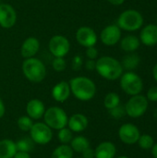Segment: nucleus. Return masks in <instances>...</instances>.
<instances>
[{"label": "nucleus", "instance_id": "14", "mask_svg": "<svg viewBox=\"0 0 157 158\" xmlns=\"http://www.w3.org/2000/svg\"><path fill=\"white\" fill-rule=\"evenodd\" d=\"M40 49V42L35 37H28L24 40L20 47V55L22 57L31 58L38 53Z\"/></svg>", "mask_w": 157, "mask_h": 158}, {"label": "nucleus", "instance_id": "33", "mask_svg": "<svg viewBox=\"0 0 157 158\" xmlns=\"http://www.w3.org/2000/svg\"><path fill=\"white\" fill-rule=\"evenodd\" d=\"M86 56L88 59L95 60L98 57V50L95 48V46H91L86 49Z\"/></svg>", "mask_w": 157, "mask_h": 158}, {"label": "nucleus", "instance_id": "19", "mask_svg": "<svg viewBox=\"0 0 157 158\" xmlns=\"http://www.w3.org/2000/svg\"><path fill=\"white\" fill-rule=\"evenodd\" d=\"M116 153L117 148L113 143L103 142L94 150V158H114Z\"/></svg>", "mask_w": 157, "mask_h": 158}, {"label": "nucleus", "instance_id": "8", "mask_svg": "<svg viewBox=\"0 0 157 158\" xmlns=\"http://www.w3.org/2000/svg\"><path fill=\"white\" fill-rule=\"evenodd\" d=\"M30 133L31 138L34 142V143L40 145H45L49 143L53 138L51 128L43 122H37L33 124L30 131Z\"/></svg>", "mask_w": 157, "mask_h": 158}, {"label": "nucleus", "instance_id": "36", "mask_svg": "<svg viewBox=\"0 0 157 158\" xmlns=\"http://www.w3.org/2000/svg\"><path fill=\"white\" fill-rule=\"evenodd\" d=\"M95 64H96V60L88 59L86 61V63H85L86 69H88V70H93V69H95Z\"/></svg>", "mask_w": 157, "mask_h": 158}, {"label": "nucleus", "instance_id": "12", "mask_svg": "<svg viewBox=\"0 0 157 158\" xmlns=\"http://www.w3.org/2000/svg\"><path fill=\"white\" fill-rule=\"evenodd\" d=\"M17 22V12L15 8L6 3L0 4V26L4 29L12 28Z\"/></svg>", "mask_w": 157, "mask_h": 158}, {"label": "nucleus", "instance_id": "22", "mask_svg": "<svg viewBox=\"0 0 157 158\" xmlns=\"http://www.w3.org/2000/svg\"><path fill=\"white\" fill-rule=\"evenodd\" d=\"M140 62H141L140 56H138L137 54H134V53H130L124 56L121 65H122L123 69H126L128 70H132L139 66Z\"/></svg>", "mask_w": 157, "mask_h": 158}, {"label": "nucleus", "instance_id": "29", "mask_svg": "<svg viewBox=\"0 0 157 158\" xmlns=\"http://www.w3.org/2000/svg\"><path fill=\"white\" fill-rule=\"evenodd\" d=\"M32 125V119L28 116H22L18 119V127L22 131H30Z\"/></svg>", "mask_w": 157, "mask_h": 158}, {"label": "nucleus", "instance_id": "26", "mask_svg": "<svg viewBox=\"0 0 157 158\" xmlns=\"http://www.w3.org/2000/svg\"><path fill=\"white\" fill-rule=\"evenodd\" d=\"M104 105L106 109L110 110L118 105H120V98L119 95L116 93H109L105 95L104 100Z\"/></svg>", "mask_w": 157, "mask_h": 158}, {"label": "nucleus", "instance_id": "3", "mask_svg": "<svg viewBox=\"0 0 157 158\" xmlns=\"http://www.w3.org/2000/svg\"><path fill=\"white\" fill-rule=\"evenodd\" d=\"M21 69L26 79L34 83L43 81L46 76V68L44 64L36 57L26 58L22 63Z\"/></svg>", "mask_w": 157, "mask_h": 158}, {"label": "nucleus", "instance_id": "9", "mask_svg": "<svg viewBox=\"0 0 157 158\" xmlns=\"http://www.w3.org/2000/svg\"><path fill=\"white\" fill-rule=\"evenodd\" d=\"M48 48L55 57H64L70 50V43L65 36L57 34L50 39Z\"/></svg>", "mask_w": 157, "mask_h": 158}, {"label": "nucleus", "instance_id": "24", "mask_svg": "<svg viewBox=\"0 0 157 158\" xmlns=\"http://www.w3.org/2000/svg\"><path fill=\"white\" fill-rule=\"evenodd\" d=\"M73 150L68 144H62L56 147L53 154L52 158H73Z\"/></svg>", "mask_w": 157, "mask_h": 158}, {"label": "nucleus", "instance_id": "30", "mask_svg": "<svg viewBox=\"0 0 157 158\" xmlns=\"http://www.w3.org/2000/svg\"><path fill=\"white\" fill-rule=\"evenodd\" d=\"M52 66L56 71L61 72L66 69L67 63H66V60L64 59V57H55L52 62Z\"/></svg>", "mask_w": 157, "mask_h": 158}, {"label": "nucleus", "instance_id": "13", "mask_svg": "<svg viewBox=\"0 0 157 158\" xmlns=\"http://www.w3.org/2000/svg\"><path fill=\"white\" fill-rule=\"evenodd\" d=\"M118 136L122 143L126 144H134L138 143L141 133L138 127H136L133 124L127 123V124H123L119 128Z\"/></svg>", "mask_w": 157, "mask_h": 158}, {"label": "nucleus", "instance_id": "16", "mask_svg": "<svg viewBox=\"0 0 157 158\" xmlns=\"http://www.w3.org/2000/svg\"><path fill=\"white\" fill-rule=\"evenodd\" d=\"M70 94L71 92L69 83H68L65 81H59L52 89V97L59 103H64L65 101H67Z\"/></svg>", "mask_w": 157, "mask_h": 158}, {"label": "nucleus", "instance_id": "7", "mask_svg": "<svg viewBox=\"0 0 157 158\" xmlns=\"http://www.w3.org/2000/svg\"><path fill=\"white\" fill-rule=\"evenodd\" d=\"M148 108V100L142 94L133 95L125 106V111L128 116L133 118H141L145 114Z\"/></svg>", "mask_w": 157, "mask_h": 158}, {"label": "nucleus", "instance_id": "23", "mask_svg": "<svg viewBox=\"0 0 157 158\" xmlns=\"http://www.w3.org/2000/svg\"><path fill=\"white\" fill-rule=\"evenodd\" d=\"M70 147L73 151L81 154L84 150L90 147V143L87 138L83 136H78L72 139V141L70 142Z\"/></svg>", "mask_w": 157, "mask_h": 158}, {"label": "nucleus", "instance_id": "32", "mask_svg": "<svg viewBox=\"0 0 157 158\" xmlns=\"http://www.w3.org/2000/svg\"><path fill=\"white\" fill-rule=\"evenodd\" d=\"M83 64V58L81 55H76L71 62V66H72V69L73 70H80L81 68L82 67Z\"/></svg>", "mask_w": 157, "mask_h": 158}, {"label": "nucleus", "instance_id": "34", "mask_svg": "<svg viewBox=\"0 0 157 158\" xmlns=\"http://www.w3.org/2000/svg\"><path fill=\"white\" fill-rule=\"evenodd\" d=\"M147 100L151 102H157V86L151 87L147 92Z\"/></svg>", "mask_w": 157, "mask_h": 158}, {"label": "nucleus", "instance_id": "44", "mask_svg": "<svg viewBox=\"0 0 157 158\" xmlns=\"http://www.w3.org/2000/svg\"><path fill=\"white\" fill-rule=\"evenodd\" d=\"M156 22H157V18H156ZM156 25H157V24H156Z\"/></svg>", "mask_w": 157, "mask_h": 158}, {"label": "nucleus", "instance_id": "41", "mask_svg": "<svg viewBox=\"0 0 157 158\" xmlns=\"http://www.w3.org/2000/svg\"><path fill=\"white\" fill-rule=\"evenodd\" d=\"M153 76L155 78V80L157 81V63L155 64V66L153 69Z\"/></svg>", "mask_w": 157, "mask_h": 158}, {"label": "nucleus", "instance_id": "2", "mask_svg": "<svg viewBox=\"0 0 157 158\" xmlns=\"http://www.w3.org/2000/svg\"><path fill=\"white\" fill-rule=\"evenodd\" d=\"M69 87L71 94L81 101H90L96 94L95 83L87 77H75L70 80Z\"/></svg>", "mask_w": 157, "mask_h": 158}, {"label": "nucleus", "instance_id": "18", "mask_svg": "<svg viewBox=\"0 0 157 158\" xmlns=\"http://www.w3.org/2000/svg\"><path fill=\"white\" fill-rule=\"evenodd\" d=\"M88 124L89 121L87 117L80 113L72 115L68 120V129L74 132H81L85 131L88 127Z\"/></svg>", "mask_w": 157, "mask_h": 158}, {"label": "nucleus", "instance_id": "1", "mask_svg": "<svg viewBox=\"0 0 157 158\" xmlns=\"http://www.w3.org/2000/svg\"><path fill=\"white\" fill-rule=\"evenodd\" d=\"M95 69L98 74L105 80L116 81L123 74L121 63L112 56H102L96 60Z\"/></svg>", "mask_w": 157, "mask_h": 158}, {"label": "nucleus", "instance_id": "4", "mask_svg": "<svg viewBox=\"0 0 157 158\" xmlns=\"http://www.w3.org/2000/svg\"><path fill=\"white\" fill-rule=\"evenodd\" d=\"M143 25V15L135 9H128L122 12L118 19V26L120 30L135 31Z\"/></svg>", "mask_w": 157, "mask_h": 158}, {"label": "nucleus", "instance_id": "35", "mask_svg": "<svg viewBox=\"0 0 157 158\" xmlns=\"http://www.w3.org/2000/svg\"><path fill=\"white\" fill-rule=\"evenodd\" d=\"M82 158H94V150L91 147H88L86 150H84L82 153Z\"/></svg>", "mask_w": 157, "mask_h": 158}, {"label": "nucleus", "instance_id": "15", "mask_svg": "<svg viewBox=\"0 0 157 158\" xmlns=\"http://www.w3.org/2000/svg\"><path fill=\"white\" fill-rule=\"evenodd\" d=\"M140 42L146 46H155L157 44V25L148 24L140 33Z\"/></svg>", "mask_w": 157, "mask_h": 158}, {"label": "nucleus", "instance_id": "10", "mask_svg": "<svg viewBox=\"0 0 157 158\" xmlns=\"http://www.w3.org/2000/svg\"><path fill=\"white\" fill-rule=\"evenodd\" d=\"M77 42L83 47L95 46L97 43V34L93 29L88 26L80 27L76 31Z\"/></svg>", "mask_w": 157, "mask_h": 158}, {"label": "nucleus", "instance_id": "6", "mask_svg": "<svg viewBox=\"0 0 157 158\" xmlns=\"http://www.w3.org/2000/svg\"><path fill=\"white\" fill-rule=\"evenodd\" d=\"M120 87L129 95H137L143 91V82L142 78L132 71H128L120 77Z\"/></svg>", "mask_w": 157, "mask_h": 158}, {"label": "nucleus", "instance_id": "21", "mask_svg": "<svg viewBox=\"0 0 157 158\" xmlns=\"http://www.w3.org/2000/svg\"><path fill=\"white\" fill-rule=\"evenodd\" d=\"M141 45L140 39L135 35H127L120 41V46L125 52L132 53Z\"/></svg>", "mask_w": 157, "mask_h": 158}, {"label": "nucleus", "instance_id": "40", "mask_svg": "<svg viewBox=\"0 0 157 158\" xmlns=\"http://www.w3.org/2000/svg\"><path fill=\"white\" fill-rule=\"evenodd\" d=\"M151 149H152V155H153V156L155 158H157V143H155Z\"/></svg>", "mask_w": 157, "mask_h": 158}, {"label": "nucleus", "instance_id": "38", "mask_svg": "<svg viewBox=\"0 0 157 158\" xmlns=\"http://www.w3.org/2000/svg\"><path fill=\"white\" fill-rule=\"evenodd\" d=\"M5 112H6L5 105H4L3 100H2V99H1V97H0V118H3V116L5 115Z\"/></svg>", "mask_w": 157, "mask_h": 158}, {"label": "nucleus", "instance_id": "28", "mask_svg": "<svg viewBox=\"0 0 157 158\" xmlns=\"http://www.w3.org/2000/svg\"><path fill=\"white\" fill-rule=\"evenodd\" d=\"M138 143H139L141 148H143L144 150H149L155 144V141H154V139H153V137L151 135L143 134V135L140 136V138L138 140Z\"/></svg>", "mask_w": 157, "mask_h": 158}, {"label": "nucleus", "instance_id": "42", "mask_svg": "<svg viewBox=\"0 0 157 158\" xmlns=\"http://www.w3.org/2000/svg\"><path fill=\"white\" fill-rule=\"evenodd\" d=\"M118 158H129L128 156H119V157H118Z\"/></svg>", "mask_w": 157, "mask_h": 158}, {"label": "nucleus", "instance_id": "11", "mask_svg": "<svg viewBox=\"0 0 157 158\" xmlns=\"http://www.w3.org/2000/svg\"><path fill=\"white\" fill-rule=\"evenodd\" d=\"M102 43L106 46H114L121 39V30L116 24H111L103 29L100 34Z\"/></svg>", "mask_w": 157, "mask_h": 158}, {"label": "nucleus", "instance_id": "20", "mask_svg": "<svg viewBox=\"0 0 157 158\" xmlns=\"http://www.w3.org/2000/svg\"><path fill=\"white\" fill-rule=\"evenodd\" d=\"M17 153L16 143L8 139L0 141V158H13Z\"/></svg>", "mask_w": 157, "mask_h": 158}, {"label": "nucleus", "instance_id": "17", "mask_svg": "<svg viewBox=\"0 0 157 158\" xmlns=\"http://www.w3.org/2000/svg\"><path fill=\"white\" fill-rule=\"evenodd\" d=\"M26 112L28 117H30L31 119H40L42 117H43L45 112L44 104L39 99H31L27 104Z\"/></svg>", "mask_w": 157, "mask_h": 158}, {"label": "nucleus", "instance_id": "37", "mask_svg": "<svg viewBox=\"0 0 157 158\" xmlns=\"http://www.w3.org/2000/svg\"><path fill=\"white\" fill-rule=\"evenodd\" d=\"M13 158H31L30 153L27 152H22V151H17Z\"/></svg>", "mask_w": 157, "mask_h": 158}, {"label": "nucleus", "instance_id": "43", "mask_svg": "<svg viewBox=\"0 0 157 158\" xmlns=\"http://www.w3.org/2000/svg\"><path fill=\"white\" fill-rule=\"evenodd\" d=\"M0 4H1V0H0Z\"/></svg>", "mask_w": 157, "mask_h": 158}, {"label": "nucleus", "instance_id": "27", "mask_svg": "<svg viewBox=\"0 0 157 158\" xmlns=\"http://www.w3.org/2000/svg\"><path fill=\"white\" fill-rule=\"evenodd\" d=\"M57 138H58V141L61 143L68 144V143H69L72 141L73 134H72V131L69 129L65 127V128L59 130V131L57 133Z\"/></svg>", "mask_w": 157, "mask_h": 158}, {"label": "nucleus", "instance_id": "5", "mask_svg": "<svg viewBox=\"0 0 157 158\" xmlns=\"http://www.w3.org/2000/svg\"><path fill=\"white\" fill-rule=\"evenodd\" d=\"M45 124L54 130H61L68 125V116L66 112L58 106H51L43 114Z\"/></svg>", "mask_w": 157, "mask_h": 158}, {"label": "nucleus", "instance_id": "25", "mask_svg": "<svg viewBox=\"0 0 157 158\" xmlns=\"http://www.w3.org/2000/svg\"><path fill=\"white\" fill-rule=\"evenodd\" d=\"M16 147H17V151L30 153L34 149V142L31 140V138L24 137L16 143Z\"/></svg>", "mask_w": 157, "mask_h": 158}, {"label": "nucleus", "instance_id": "31", "mask_svg": "<svg viewBox=\"0 0 157 158\" xmlns=\"http://www.w3.org/2000/svg\"><path fill=\"white\" fill-rule=\"evenodd\" d=\"M110 115L114 118H121L122 117H124V115L126 114L125 111V106H122L120 105H118V106L112 108L109 110Z\"/></svg>", "mask_w": 157, "mask_h": 158}, {"label": "nucleus", "instance_id": "45", "mask_svg": "<svg viewBox=\"0 0 157 158\" xmlns=\"http://www.w3.org/2000/svg\"><path fill=\"white\" fill-rule=\"evenodd\" d=\"M79 158H82V157H79Z\"/></svg>", "mask_w": 157, "mask_h": 158}, {"label": "nucleus", "instance_id": "39", "mask_svg": "<svg viewBox=\"0 0 157 158\" xmlns=\"http://www.w3.org/2000/svg\"><path fill=\"white\" fill-rule=\"evenodd\" d=\"M107 1L110 4L115 5V6H120V5H122L125 2V0H107Z\"/></svg>", "mask_w": 157, "mask_h": 158}]
</instances>
